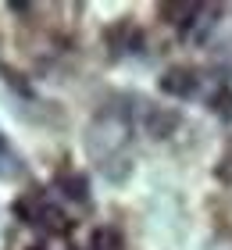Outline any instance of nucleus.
<instances>
[{
    "label": "nucleus",
    "instance_id": "obj_1",
    "mask_svg": "<svg viewBox=\"0 0 232 250\" xmlns=\"http://www.w3.org/2000/svg\"><path fill=\"white\" fill-rule=\"evenodd\" d=\"M161 86L168 89V93H175V97H193L196 93V75L193 72H168L165 79H161Z\"/></svg>",
    "mask_w": 232,
    "mask_h": 250
},
{
    "label": "nucleus",
    "instance_id": "obj_2",
    "mask_svg": "<svg viewBox=\"0 0 232 250\" xmlns=\"http://www.w3.org/2000/svg\"><path fill=\"white\" fill-rule=\"evenodd\" d=\"M21 175V161L15 154V146L7 143V136L0 132V179H18Z\"/></svg>",
    "mask_w": 232,
    "mask_h": 250
}]
</instances>
